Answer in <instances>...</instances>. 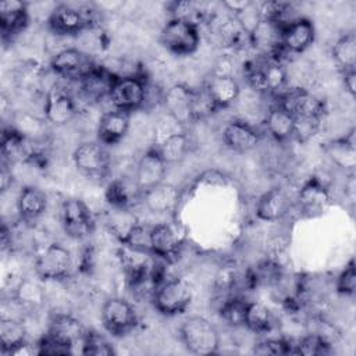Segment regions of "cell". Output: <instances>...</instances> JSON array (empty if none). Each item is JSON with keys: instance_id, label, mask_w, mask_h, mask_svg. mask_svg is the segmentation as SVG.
<instances>
[{"instance_id": "cell-27", "label": "cell", "mask_w": 356, "mask_h": 356, "mask_svg": "<svg viewBox=\"0 0 356 356\" xmlns=\"http://www.w3.org/2000/svg\"><path fill=\"white\" fill-rule=\"evenodd\" d=\"M115 75L103 67L93 68L79 81L81 93L90 103H99L104 99L108 100Z\"/></svg>"}, {"instance_id": "cell-18", "label": "cell", "mask_w": 356, "mask_h": 356, "mask_svg": "<svg viewBox=\"0 0 356 356\" xmlns=\"http://www.w3.org/2000/svg\"><path fill=\"white\" fill-rule=\"evenodd\" d=\"M202 86L206 89L217 111L229 107L241 95V85L236 78L228 72H213Z\"/></svg>"}, {"instance_id": "cell-33", "label": "cell", "mask_w": 356, "mask_h": 356, "mask_svg": "<svg viewBox=\"0 0 356 356\" xmlns=\"http://www.w3.org/2000/svg\"><path fill=\"white\" fill-rule=\"evenodd\" d=\"M106 224L108 231L115 236V239L122 243L134 231V228L139 224V220L129 209L113 207V210L108 213Z\"/></svg>"}, {"instance_id": "cell-34", "label": "cell", "mask_w": 356, "mask_h": 356, "mask_svg": "<svg viewBox=\"0 0 356 356\" xmlns=\"http://www.w3.org/2000/svg\"><path fill=\"white\" fill-rule=\"evenodd\" d=\"M106 199L111 207L129 209L135 202L134 199H142V192L138 189L135 181L132 185H129L122 179H114L107 186Z\"/></svg>"}, {"instance_id": "cell-45", "label": "cell", "mask_w": 356, "mask_h": 356, "mask_svg": "<svg viewBox=\"0 0 356 356\" xmlns=\"http://www.w3.org/2000/svg\"><path fill=\"white\" fill-rule=\"evenodd\" d=\"M252 4H253V1H250V0H231V1H224L222 3V6L234 14V17L241 14L242 11H245Z\"/></svg>"}, {"instance_id": "cell-44", "label": "cell", "mask_w": 356, "mask_h": 356, "mask_svg": "<svg viewBox=\"0 0 356 356\" xmlns=\"http://www.w3.org/2000/svg\"><path fill=\"white\" fill-rule=\"evenodd\" d=\"M38 355H67L72 353V348L68 345H64L63 342L51 338L50 335H44L38 343H36Z\"/></svg>"}, {"instance_id": "cell-10", "label": "cell", "mask_w": 356, "mask_h": 356, "mask_svg": "<svg viewBox=\"0 0 356 356\" xmlns=\"http://www.w3.org/2000/svg\"><path fill=\"white\" fill-rule=\"evenodd\" d=\"M60 216L64 232L72 239H85L95 231V217L88 204L78 197L65 199Z\"/></svg>"}, {"instance_id": "cell-12", "label": "cell", "mask_w": 356, "mask_h": 356, "mask_svg": "<svg viewBox=\"0 0 356 356\" xmlns=\"http://www.w3.org/2000/svg\"><path fill=\"white\" fill-rule=\"evenodd\" d=\"M277 106L296 117H323L325 103L305 88H288L277 96Z\"/></svg>"}, {"instance_id": "cell-31", "label": "cell", "mask_w": 356, "mask_h": 356, "mask_svg": "<svg viewBox=\"0 0 356 356\" xmlns=\"http://www.w3.org/2000/svg\"><path fill=\"white\" fill-rule=\"evenodd\" d=\"M156 147L167 165L177 164L188 156L191 150V139L186 132L177 131L167 135L160 143H156Z\"/></svg>"}, {"instance_id": "cell-4", "label": "cell", "mask_w": 356, "mask_h": 356, "mask_svg": "<svg viewBox=\"0 0 356 356\" xmlns=\"http://www.w3.org/2000/svg\"><path fill=\"white\" fill-rule=\"evenodd\" d=\"M192 299L193 291L191 285L178 277L161 280L152 295L154 309L164 316L184 314L191 306Z\"/></svg>"}, {"instance_id": "cell-42", "label": "cell", "mask_w": 356, "mask_h": 356, "mask_svg": "<svg viewBox=\"0 0 356 356\" xmlns=\"http://www.w3.org/2000/svg\"><path fill=\"white\" fill-rule=\"evenodd\" d=\"M253 352L257 355H293V343L285 339H266L254 345Z\"/></svg>"}, {"instance_id": "cell-24", "label": "cell", "mask_w": 356, "mask_h": 356, "mask_svg": "<svg viewBox=\"0 0 356 356\" xmlns=\"http://www.w3.org/2000/svg\"><path fill=\"white\" fill-rule=\"evenodd\" d=\"M131 127V114L121 110L103 113L97 124V139L104 146L117 145L128 134Z\"/></svg>"}, {"instance_id": "cell-16", "label": "cell", "mask_w": 356, "mask_h": 356, "mask_svg": "<svg viewBox=\"0 0 356 356\" xmlns=\"http://www.w3.org/2000/svg\"><path fill=\"white\" fill-rule=\"evenodd\" d=\"M167 163L160 156L156 145L147 147L139 157L135 168V184L143 193L147 189L164 182Z\"/></svg>"}, {"instance_id": "cell-41", "label": "cell", "mask_w": 356, "mask_h": 356, "mask_svg": "<svg viewBox=\"0 0 356 356\" xmlns=\"http://www.w3.org/2000/svg\"><path fill=\"white\" fill-rule=\"evenodd\" d=\"M192 106H193V118L195 122L199 120H203L213 113L217 111L216 106L213 104L210 96L207 95L206 89L200 85L199 88H193V97H192Z\"/></svg>"}, {"instance_id": "cell-3", "label": "cell", "mask_w": 356, "mask_h": 356, "mask_svg": "<svg viewBox=\"0 0 356 356\" xmlns=\"http://www.w3.org/2000/svg\"><path fill=\"white\" fill-rule=\"evenodd\" d=\"M249 85L261 93L278 96L288 89V72L280 58L259 57L246 70Z\"/></svg>"}, {"instance_id": "cell-36", "label": "cell", "mask_w": 356, "mask_h": 356, "mask_svg": "<svg viewBox=\"0 0 356 356\" xmlns=\"http://www.w3.org/2000/svg\"><path fill=\"white\" fill-rule=\"evenodd\" d=\"M335 64L339 67L341 72L346 70H353L356 64V36L353 32L341 35L331 50Z\"/></svg>"}, {"instance_id": "cell-40", "label": "cell", "mask_w": 356, "mask_h": 356, "mask_svg": "<svg viewBox=\"0 0 356 356\" xmlns=\"http://www.w3.org/2000/svg\"><path fill=\"white\" fill-rule=\"evenodd\" d=\"M321 127V117H296L292 138L300 143L310 140Z\"/></svg>"}, {"instance_id": "cell-6", "label": "cell", "mask_w": 356, "mask_h": 356, "mask_svg": "<svg viewBox=\"0 0 356 356\" xmlns=\"http://www.w3.org/2000/svg\"><path fill=\"white\" fill-rule=\"evenodd\" d=\"M74 267L71 252L61 243L47 245L36 257L35 275L42 281L67 280Z\"/></svg>"}, {"instance_id": "cell-47", "label": "cell", "mask_w": 356, "mask_h": 356, "mask_svg": "<svg viewBox=\"0 0 356 356\" xmlns=\"http://www.w3.org/2000/svg\"><path fill=\"white\" fill-rule=\"evenodd\" d=\"M10 164L7 163H1V191L6 192L8 189V186L11 185L13 177H11V170H8Z\"/></svg>"}, {"instance_id": "cell-22", "label": "cell", "mask_w": 356, "mask_h": 356, "mask_svg": "<svg viewBox=\"0 0 356 356\" xmlns=\"http://www.w3.org/2000/svg\"><path fill=\"white\" fill-rule=\"evenodd\" d=\"M86 332L88 328L76 317L67 313H56L49 321L46 334L74 349L75 345H82Z\"/></svg>"}, {"instance_id": "cell-48", "label": "cell", "mask_w": 356, "mask_h": 356, "mask_svg": "<svg viewBox=\"0 0 356 356\" xmlns=\"http://www.w3.org/2000/svg\"><path fill=\"white\" fill-rule=\"evenodd\" d=\"M355 174L350 172L349 179L345 182V195L350 199V202H353L355 199Z\"/></svg>"}, {"instance_id": "cell-14", "label": "cell", "mask_w": 356, "mask_h": 356, "mask_svg": "<svg viewBox=\"0 0 356 356\" xmlns=\"http://www.w3.org/2000/svg\"><path fill=\"white\" fill-rule=\"evenodd\" d=\"M76 111L75 100L65 88L54 85L49 89L43 106L44 120L49 124L56 127L67 125L75 118Z\"/></svg>"}, {"instance_id": "cell-15", "label": "cell", "mask_w": 356, "mask_h": 356, "mask_svg": "<svg viewBox=\"0 0 356 356\" xmlns=\"http://www.w3.org/2000/svg\"><path fill=\"white\" fill-rule=\"evenodd\" d=\"M331 202L328 188L316 177L309 178L300 186L295 197L298 210L306 217L321 216L330 207Z\"/></svg>"}, {"instance_id": "cell-29", "label": "cell", "mask_w": 356, "mask_h": 356, "mask_svg": "<svg viewBox=\"0 0 356 356\" xmlns=\"http://www.w3.org/2000/svg\"><path fill=\"white\" fill-rule=\"evenodd\" d=\"M47 209V195L38 186L26 185L17 197V210L22 220L33 221Z\"/></svg>"}, {"instance_id": "cell-38", "label": "cell", "mask_w": 356, "mask_h": 356, "mask_svg": "<svg viewBox=\"0 0 356 356\" xmlns=\"http://www.w3.org/2000/svg\"><path fill=\"white\" fill-rule=\"evenodd\" d=\"M81 353L86 356H111L115 353L113 343L96 331L88 330L81 345Z\"/></svg>"}, {"instance_id": "cell-35", "label": "cell", "mask_w": 356, "mask_h": 356, "mask_svg": "<svg viewBox=\"0 0 356 356\" xmlns=\"http://www.w3.org/2000/svg\"><path fill=\"white\" fill-rule=\"evenodd\" d=\"M274 325L270 309L260 302H248L245 312L243 327L256 334H266Z\"/></svg>"}, {"instance_id": "cell-17", "label": "cell", "mask_w": 356, "mask_h": 356, "mask_svg": "<svg viewBox=\"0 0 356 356\" xmlns=\"http://www.w3.org/2000/svg\"><path fill=\"white\" fill-rule=\"evenodd\" d=\"M281 31L282 25L263 18L252 28L248 38L250 46L259 53V57L278 58V54L282 51Z\"/></svg>"}, {"instance_id": "cell-32", "label": "cell", "mask_w": 356, "mask_h": 356, "mask_svg": "<svg viewBox=\"0 0 356 356\" xmlns=\"http://www.w3.org/2000/svg\"><path fill=\"white\" fill-rule=\"evenodd\" d=\"M26 342V328L22 320L15 317H1L0 320V350L10 355L15 348Z\"/></svg>"}, {"instance_id": "cell-23", "label": "cell", "mask_w": 356, "mask_h": 356, "mask_svg": "<svg viewBox=\"0 0 356 356\" xmlns=\"http://www.w3.org/2000/svg\"><path fill=\"white\" fill-rule=\"evenodd\" d=\"M292 200L282 188H271L266 191L256 203V217L261 221L282 220L291 210Z\"/></svg>"}, {"instance_id": "cell-30", "label": "cell", "mask_w": 356, "mask_h": 356, "mask_svg": "<svg viewBox=\"0 0 356 356\" xmlns=\"http://www.w3.org/2000/svg\"><path fill=\"white\" fill-rule=\"evenodd\" d=\"M293 122H295V118L277 104L268 110L264 120L266 129L268 131L270 136L280 143H284L292 139Z\"/></svg>"}, {"instance_id": "cell-7", "label": "cell", "mask_w": 356, "mask_h": 356, "mask_svg": "<svg viewBox=\"0 0 356 356\" xmlns=\"http://www.w3.org/2000/svg\"><path fill=\"white\" fill-rule=\"evenodd\" d=\"M76 170L93 179H104L111 171V157L107 147L97 142H82L72 152Z\"/></svg>"}, {"instance_id": "cell-1", "label": "cell", "mask_w": 356, "mask_h": 356, "mask_svg": "<svg viewBox=\"0 0 356 356\" xmlns=\"http://www.w3.org/2000/svg\"><path fill=\"white\" fill-rule=\"evenodd\" d=\"M47 25L56 35L70 36L83 33L97 26V10L89 6L63 3L50 11Z\"/></svg>"}, {"instance_id": "cell-19", "label": "cell", "mask_w": 356, "mask_h": 356, "mask_svg": "<svg viewBox=\"0 0 356 356\" xmlns=\"http://www.w3.org/2000/svg\"><path fill=\"white\" fill-rule=\"evenodd\" d=\"M316 29L309 18L298 17L282 26L281 47L282 51L299 54L312 46L314 42Z\"/></svg>"}, {"instance_id": "cell-28", "label": "cell", "mask_w": 356, "mask_h": 356, "mask_svg": "<svg viewBox=\"0 0 356 356\" xmlns=\"http://www.w3.org/2000/svg\"><path fill=\"white\" fill-rule=\"evenodd\" d=\"M323 150L335 165H338L342 170L353 172L356 167L355 128H352L345 136L324 143Z\"/></svg>"}, {"instance_id": "cell-9", "label": "cell", "mask_w": 356, "mask_h": 356, "mask_svg": "<svg viewBox=\"0 0 356 356\" xmlns=\"http://www.w3.org/2000/svg\"><path fill=\"white\" fill-rule=\"evenodd\" d=\"M100 318L104 330L114 337H124L138 325V314L132 303L121 296H111L104 300Z\"/></svg>"}, {"instance_id": "cell-5", "label": "cell", "mask_w": 356, "mask_h": 356, "mask_svg": "<svg viewBox=\"0 0 356 356\" xmlns=\"http://www.w3.org/2000/svg\"><path fill=\"white\" fill-rule=\"evenodd\" d=\"M161 44L172 54L189 56L199 49L200 32L193 19L170 18L160 32Z\"/></svg>"}, {"instance_id": "cell-2", "label": "cell", "mask_w": 356, "mask_h": 356, "mask_svg": "<svg viewBox=\"0 0 356 356\" xmlns=\"http://www.w3.org/2000/svg\"><path fill=\"white\" fill-rule=\"evenodd\" d=\"M179 339L185 349L193 355H213L220 348V332L213 323L203 316L185 318L178 330Z\"/></svg>"}, {"instance_id": "cell-21", "label": "cell", "mask_w": 356, "mask_h": 356, "mask_svg": "<svg viewBox=\"0 0 356 356\" xmlns=\"http://www.w3.org/2000/svg\"><path fill=\"white\" fill-rule=\"evenodd\" d=\"M260 134L243 120H231L222 128V140L225 146L238 153H246L256 149L260 143Z\"/></svg>"}, {"instance_id": "cell-20", "label": "cell", "mask_w": 356, "mask_h": 356, "mask_svg": "<svg viewBox=\"0 0 356 356\" xmlns=\"http://www.w3.org/2000/svg\"><path fill=\"white\" fill-rule=\"evenodd\" d=\"M182 236L179 231L167 222L150 225V252L154 257L172 260L179 253Z\"/></svg>"}, {"instance_id": "cell-43", "label": "cell", "mask_w": 356, "mask_h": 356, "mask_svg": "<svg viewBox=\"0 0 356 356\" xmlns=\"http://www.w3.org/2000/svg\"><path fill=\"white\" fill-rule=\"evenodd\" d=\"M337 292L343 296H353L356 292V268L353 260L341 271L337 280Z\"/></svg>"}, {"instance_id": "cell-46", "label": "cell", "mask_w": 356, "mask_h": 356, "mask_svg": "<svg viewBox=\"0 0 356 356\" xmlns=\"http://www.w3.org/2000/svg\"><path fill=\"white\" fill-rule=\"evenodd\" d=\"M342 81H343V86L348 90V93L350 96H355L356 93V70H346L342 71Z\"/></svg>"}, {"instance_id": "cell-37", "label": "cell", "mask_w": 356, "mask_h": 356, "mask_svg": "<svg viewBox=\"0 0 356 356\" xmlns=\"http://www.w3.org/2000/svg\"><path fill=\"white\" fill-rule=\"evenodd\" d=\"M44 300V292L32 280H22L15 288V302L25 309H38Z\"/></svg>"}, {"instance_id": "cell-13", "label": "cell", "mask_w": 356, "mask_h": 356, "mask_svg": "<svg viewBox=\"0 0 356 356\" xmlns=\"http://www.w3.org/2000/svg\"><path fill=\"white\" fill-rule=\"evenodd\" d=\"M192 97L193 88L182 82L171 85L163 93L161 103L164 106V110L175 124L184 127L195 122Z\"/></svg>"}, {"instance_id": "cell-8", "label": "cell", "mask_w": 356, "mask_h": 356, "mask_svg": "<svg viewBox=\"0 0 356 356\" xmlns=\"http://www.w3.org/2000/svg\"><path fill=\"white\" fill-rule=\"evenodd\" d=\"M147 99V86L143 78L138 75L115 76L108 102L113 108L132 114L142 108Z\"/></svg>"}, {"instance_id": "cell-26", "label": "cell", "mask_w": 356, "mask_h": 356, "mask_svg": "<svg viewBox=\"0 0 356 356\" xmlns=\"http://www.w3.org/2000/svg\"><path fill=\"white\" fill-rule=\"evenodd\" d=\"M28 4L19 0H4L0 3V31L3 39L13 38L28 25Z\"/></svg>"}, {"instance_id": "cell-25", "label": "cell", "mask_w": 356, "mask_h": 356, "mask_svg": "<svg viewBox=\"0 0 356 356\" xmlns=\"http://www.w3.org/2000/svg\"><path fill=\"white\" fill-rule=\"evenodd\" d=\"M179 199V189L175 185L164 181L143 192L140 200L152 213L171 214L177 210Z\"/></svg>"}, {"instance_id": "cell-11", "label": "cell", "mask_w": 356, "mask_h": 356, "mask_svg": "<svg viewBox=\"0 0 356 356\" xmlns=\"http://www.w3.org/2000/svg\"><path fill=\"white\" fill-rule=\"evenodd\" d=\"M90 54L78 49L67 47L57 51L50 60V70L60 78L68 81H81L86 74L96 68Z\"/></svg>"}, {"instance_id": "cell-39", "label": "cell", "mask_w": 356, "mask_h": 356, "mask_svg": "<svg viewBox=\"0 0 356 356\" xmlns=\"http://www.w3.org/2000/svg\"><path fill=\"white\" fill-rule=\"evenodd\" d=\"M246 303L248 302L239 298H231L225 300L220 310L222 320L231 327H243Z\"/></svg>"}]
</instances>
